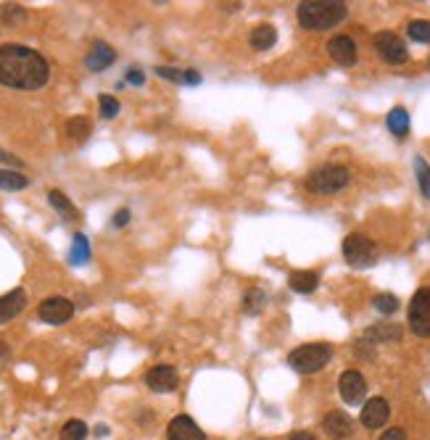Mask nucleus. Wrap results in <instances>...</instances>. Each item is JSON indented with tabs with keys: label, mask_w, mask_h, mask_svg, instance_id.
Listing matches in <instances>:
<instances>
[{
	"label": "nucleus",
	"mask_w": 430,
	"mask_h": 440,
	"mask_svg": "<svg viewBox=\"0 0 430 440\" xmlns=\"http://www.w3.org/2000/svg\"><path fill=\"white\" fill-rule=\"evenodd\" d=\"M51 80L48 61L27 45L5 42L0 45V85L14 90H40Z\"/></svg>",
	"instance_id": "nucleus-1"
},
{
	"label": "nucleus",
	"mask_w": 430,
	"mask_h": 440,
	"mask_svg": "<svg viewBox=\"0 0 430 440\" xmlns=\"http://www.w3.org/2000/svg\"><path fill=\"white\" fill-rule=\"evenodd\" d=\"M348 8L341 0H309L298 5V24L311 32H322L333 29L346 19Z\"/></svg>",
	"instance_id": "nucleus-2"
},
{
	"label": "nucleus",
	"mask_w": 430,
	"mask_h": 440,
	"mask_svg": "<svg viewBox=\"0 0 430 440\" xmlns=\"http://www.w3.org/2000/svg\"><path fill=\"white\" fill-rule=\"evenodd\" d=\"M330 358H333L330 343H307V345H298L296 351L288 354V367H293L301 374H314L325 369Z\"/></svg>",
	"instance_id": "nucleus-3"
},
{
	"label": "nucleus",
	"mask_w": 430,
	"mask_h": 440,
	"mask_svg": "<svg viewBox=\"0 0 430 440\" xmlns=\"http://www.w3.org/2000/svg\"><path fill=\"white\" fill-rule=\"evenodd\" d=\"M348 182H351V171L346 169V167H341V164H325V167L311 171L309 180H307V187H309L311 193H317V195H335Z\"/></svg>",
	"instance_id": "nucleus-4"
},
{
	"label": "nucleus",
	"mask_w": 430,
	"mask_h": 440,
	"mask_svg": "<svg viewBox=\"0 0 430 440\" xmlns=\"http://www.w3.org/2000/svg\"><path fill=\"white\" fill-rule=\"evenodd\" d=\"M344 258L351 264V267H357V269L372 267L375 258H378V245H375L367 235L351 232V235L344 240Z\"/></svg>",
	"instance_id": "nucleus-5"
},
{
	"label": "nucleus",
	"mask_w": 430,
	"mask_h": 440,
	"mask_svg": "<svg viewBox=\"0 0 430 440\" xmlns=\"http://www.w3.org/2000/svg\"><path fill=\"white\" fill-rule=\"evenodd\" d=\"M409 330L417 338H430V288H420L409 304Z\"/></svg>",
	"instance_id": "nucleus-6"
},
{
	"label": "nucleus",
	"mask_w": 430,
	"mask_h": 440,
	"mask_svg": "<svg viewBox=\"0 0 430 440\" xmlns=\"http://www.w3.org/2000/svg\"><path fill=\"white\" fill-rule=\"evenodd\" d=\"M375 51H378L380 58H383L385 64H391V66H401V64L409 61V51H407L404 40L394 32L375 34Z\"/></svg>",
	"instance_id": "nucleus-7"
},
{
	"label": "nucleus",
	"mask_w": 430,
	"mask_h": 440,
	"mask_svg": "<svg viewBox=\"0 0 430 440\" xmlns=\"http://www.w3.org/2000/svg\"><path fill=\"white\" fill-rule=\"evenodd\" d=\"M37 317L45 324H67L74 317V304L64 295H51L37 306Z\"/></svg>",
	"instance_id": "nucleus-8"
},
{
	"label": "nucleus",
	"mask_w": 430,
	"mask_h": 440,
	"mask_svg": "<svg viewBox=\"0 0 430 440\" xmlns=\"http://www.w3.org/2000/svg\"><path fill=\"white\" fill-rule=\"evenodd\" d=\"M338 393H341V398H344L348 406H357L364 401V395H367V380H364V374L357 372V369H346L341 374V380H338Z\"/></svg>",
	"instance_id": "nucleus-9"
},
{
	"label": "nucleus",
	"mask_w": 430,
	"mask_h": 440,
	"mask_svg": "<svg viewBox=\"0 0 430 440\" xmlns=\"http://www.w3.org/2000/svg\"><path fill=\"white\" fill-rule=\"evenodd\" d=\"M145 385L154 393H172L180 385V377L172 364H156L154 369H148L145 374Z\"/></svg>",
	"instance_id": "nucleus-10"
},
{
	"label": "nucleus",
	"mask_w": 430,
	"mask_h": 440,
	"mask_svg": "<svg viewBox=\"0 0 430 440\" xmlns=\"http://www.w3.org/2000/svg\"><path fill=\"white\" fill-rule=\"evenodd\" d=\"M327 53L338 66H354L357 64V42L348 34H335L327 42Z\"/></svg>",
	"instance_id": "nucleus-11"
},
{
	"label": "nucleus",
	"mask_w": 430,
	"mask_h": 440,
	"mask_svg": "<svg viewBox=\"0 0 430 440\" xmlns=\"http://www.w3.org/2000/svg\"><path fill=\"white\" fill-rule=\"evenodd\" d=\"M388 417H391V406H388V401H385V398H380V395H375V398H370V401L364 404L359 419L367 430H380L383 424L388 422Z\"/></svg>",
	"instance_id": "nucleus-12"
},
{
	"label": "nucleus",
	"mask_w": 430,
	"mask_h": 440,
	"mask_svg": "<svg viewBox=\"0 0 430 440\" xmlns=\"http://www.w3.org/2000/svg\"><path fill=\"white\" fill-rule=\"evenodd\" d=\"M167 440H206V435L188 414H177L172 422L167 424Z\"/></svg>",
	"instance_id": "nucleus-13"
},
{
	"label": "nucleus",
	"mask_w": 430,
	"mask_h": 440,
	"mask_svg": "<svg viewBox=\"0 0 430 440\" xmlns=\"http://www.w3.org/2000/svg\"><path fill=\"white\" fill-rule=\"evenodd\" d=\"M322 430L333 440H346L354 435V419L344 411H330L322 417Z\"/></svg>",
	"instance_id": "nucleus-14"
},
{
	"label": "nucleus",
	"mask_w": 430,
	"mask_h": 440,
	"mask_svg": "<svg viewBox=\"0 0 430 440\" xmlns=\"http://www.w3.org/2000/svg\"><path fill=\"white\" fill-rule=\"evenodd\" d=\"M24 306H27V293L21 288L0 295V324L11 322L14 317H19L24 311Z\"/></svg>",
	"instance_id": "nucleus-15"
},
{
	"label": "nucleus",
	"mask_w": 430,
	"mask_h": 440,
	"mask_svg": "<svg viewBox=\"0 0 430 440\" xmlns=\"http://www.w3.org/2000/svg\"><path fill=\"white\" fill-rule=\"evenodd\" d=\"M114 61H117V51H114L108 42H95V45L90 48V53L85 56V66L90 69V71H104V69H108Z\"/></svg>",
	"instance_id": "nucleus-16"
},
{
	"label": "nucleus",
	"mask_w": 430,
	"mask_h": 440,
	"mask_svg": "<svg viewBox=\"0 0 430 440\" xmlns=\"http://www.w3.org/2000/svg\"><path fill=\"white\" fill-rule=\"evenodd\" d=\"M288 285H291V290L301 293V295H309V293H314L317 285H320V274H317V271H309V269L291 271Z\"/></svg>",
	"instance_id": "nucleus-17"
},
{
	"label": "nucleus",
	"mask_w": 430,
	"mask_h": 440,
	"mask_svg": "<svg viewBox=\"0 0 430 440\" xmlns=\"http://www.w3.org/2000/svg\"><path fill=\"white\" fill-rule=\"evenodd\" d=\"M248 42H251L254 51H270L277 42V29L272 24H261V27H256V29L251 32Z\"/></svg>",
	"instance_id": "nucleus-18"
},
{
	"label": "nucleus",
	"mask_w": 430,
	"mask_h": 440,
	"mask_svg": "<svg viewBox=\"0 0 430 440\" xmlns=\"http://www.w3.org/2000/svg\"><path fill=\"white\" fill-rule=\"evenodd\" d=\"M398 338H401V327H398V324H372V327L364 332V340H370L372 345L388 343V340H398Z\"/></svg>",
	"instance_id": "nucleus-19"
},
{
	"label": "nucleus",
	"mask_w": 430,
	"mask_h": 440,
	"mask_svg": "<svg viewBox=\"0 0 430 440\" xmlns=\"http://www.w3.org/2000/svg\"><path fill=\"white\" fill-rule=\"evenodd\" d=\"M385 124H388V130H391L398 140H404V137L409 135V114H407V108H401V106L391 108Z\"/></svg>",
	"instance_id": "nucleus-20"
},
{
	"label": "nucleus",
	"mask_w": 430,
	"mask_h": 440,
	"mask_svg": "<svg viewBox=\"0 0 430 440\" xmlns=\"http://www.w3.org/2000/svg\"><path fill=\"white\" fill-rule=\"evenodd\" d=\"M69 261L74 267H82L90 261V243H87V237L82 232H77V235L71 237V251H69Z\"/></svg>",
	"instance_id": "nucleus-21"
},
{
	"label": "nucleus",
	"mask_w": 430,
	"mask_h": 440,
	"mask_svg": "<svg viewBox=\"0 0 430 440\" xmlns=\"http://www.w3.org/2000/svg\"><path fill=\"white\" fill-rule=\"evenodd\" d=\"M27 185H29V177H27V174L14 169H0V190L16 193V190H24Z\"/></svg>",
	"instance_id": "nucleus-22"
},
{
	"label": "nucleus",
	"mask_w": 430,
	"mask_h": 440,
	"mask_svg": "<svg viewBox=\"0 0 430 440\" xmlns=\"http://www.w3.org/2000/svg\"><path fill=\"white\" fill-rule=\"evenodd\" d=\"M264 304H267V295H264V290H259V288L246 290V295H243V314H248V317H256V314H261Z\"/></svg>",
	"instance_id": "nucleus-23"
},
{
	"label": "nucleus",
	"mask_w": 430,
	"mask_h": 440,
	"mask_svg": "<svg viewBox=\"0 0 430 440\" xmlns=\"http://www.w3.org/2000/svg\"><path fill=\"white\" fill-rule=\"evenodd\" d=\"M414 174H417V185H420L422 198H428L430 201V167L422 156H417V158H414Z\"/></svg>",
	"instance_id": "nucleus-24"
},
{
	"label": "nucleus",
	"mask_w": 430,
	"mask_h": 440,
	"mask_svg": "<svg viewBox=\"0 0 430 440\" xmlns=\"http://www.w3.org/2000/svg\"><path fill=\"white\" fill-rule=\"evenodd\" d=\"M48 201H51V206L58 211V214H64V217H77V208H74V204H71L69 198L61 193V190H51L48 193Z\"/></svg>",
	"instance_id": "nucleus-25"
},
{
	"label": "nucleus",
	"mask_w": 430,
	"mask_h": 440,
	"mask_svg": "<svg viewBox=\"0 0 430 440\" xmlns=\"http://www.w3.org/2000/svg\"><path fill=\"white\" fill-rule=\"evenodd\" d=\"M372 306H375V311L380 314H396L398 311V298H396L394 293H378L375 298H372Z\"/></svg>",
	"instance_id": "nucleus-26"
},
{
	"label": "nucleus",
	"mask_w": 430,
	"mask_h": 440,
	"mask_svg": "<svg viewBox=\"0 0 430 440\" xmlns=\"http://www.w3.org/2000/svg\"><path fill=\"white\" fill-rule=\"evenodd\" d=\"M407 34L412 37L414 42H422V45H428V42H430V21H425V19H414L412 24L407 27Z\"/></svg>",
	"instance_id": "nucleus-27"
},
{
	"label": "nucleus",
	"mask_w": 430,
	"mask_h": 440,
	"mask_svg": "<svg viewBox=\"0 0 430 440\" xmlns=\"http://www.w3.org/2000/svg\"><path fill=\"white\" fill-rule=\"evenodd\" d=\"M90 130H93V124H90V119L85 117H74L69 119V124H67V135L74 137V140H85L90 135Z\"/></svg>",
	"instance_id": "nucleus-28"
},
{
	"label": "nucleus",
	"mask_w": 430,
	"mask_h": 440,
	"mask_svg": "<svg viewBox=\"0 0 430 440\" xmlns=\"http://www.w3.org/2000/svg\"><path fill=\"white\" fill-rule=\"evenodd\" d=\"M87 438V424L82 419H69L61 430V440H85Z\"/></svg>",
	"instance_id": "nucleus-29"
},
{
	"label": "nucleus",
	"mask_w": 430,
	"mask_h": 440,
	"mask_svg": "<svg viewBox=\"0 0 430 440\" xmlns=\"http://www.w3.org/2000/svg\"><path fill=\"white\" fill-rule=\"evenodd\" d=\"M24 19H27V8H24V5L8 3V5L0 8V21H3V24H19V21H24Z\"/></svg>",
	"instance_id": "nucleus-30"
},
{
	"label": "nucleus",
	"mask_w": 430,
	"mask_h": 440,
	"mask_svg": "<svg viewBox=\"0 0 430 440\" xmlns=\"http://www.w3.org/2000/svg\"><path fill=\"white\" fill-rule=\"evenodd\" d=\"M98 106H101V117L104 119H114L119 114V101L111 98V95H101V98H98Z\"/></svg>",
	"instance_id": "nucleus-31"
},
{
	"label": "nucleus",
	"mask_w": 430,
	"mask_h": 440,
	"mask_svg": "<svg viewBox=\"0 0 430 440\" xmlns=\"http://www.w3.org/2000/svg\"><path fill=\"white\" fill-rule=\"evenodd\" d=\"M156 77H161V80H169V82L182 85V80H185V71H182V69H172V66H156Z\"/></svg>",
	"instance_id": "nucleus-32"
},
{
	"label": "nucleus",
	"mask_w": 430,
	"mask_h": 440,
	"mask_svg": "<svg viewBox=\"0 0 430 440\" xmlns=\"http://www.w3.org/2000/svg\"><path fill=\"white\" fill-rule=\"evenodd\" d=\"M378 440H407V432H404L401 427H391V430H385Z\"/></svg>",
	"instance_id": "nucleus-33"
},
{
	"label": "nucleus",
	"mask_w": 430,
	"mask_h": 440,
	"mask_svg": "<svg viewBox=\"0 0 430 440\" xmlns=\"http://www.w3.org/2000/svg\"><path fill=\"white\" fill-rule=\"evenodd\" d=\"M127 82H130V85H135V87H140L143 82H145V74H143L140 69H127Z\"/></svg>",
	"instance_id": "nucleus-34"
},
{
	"label": "nucleus",
	"mask_w": 430,
	"mask_h": 440,
	"mask_svg": "<svg viewBox=\"0 0 430 440\" xmlns=\"http://www.w3.org/2000/svg\"><path fill=\"white\" fill-rule=\"evenodd\" d=\"M182 85H190V87L201 85V74H198L195 69H185V80H182Z\"/></svg>",
	"instance_id": "nucleus-35"
},
{
	"label": "nucleus",
	"mask_w": 430,
	"mask_h": 440,
	"mask_svg": "<svg viewBox=\"0 0 430 440\" xmlns=\"http://www.w3.org/2000/svg\"><path fill=\"white\" fill-rule=\"evenodd\" d=\"M130 217H132V214H130L127 208H119V211L114 214V219H111V224H114V227H124V224L130 221Z\"/></svg>",
	"instance_id": "nucleus-36"
},
{
	"label": "nucleus",
	"mask_w": 430,
	"mask_h": 440,
	"mask_svg": "<svg viewBox=\"0 0 430 440\" xmlns=\"http://www.w3.org/2000/svg\"><path fill=\"white\" fill-rule=\"evenodd\" d=\"M0 164H8V167H21V161L19 158H14L11 153L0 151Z\"/></svg>",
	"instance_id": "nucleus-37"
},
{
	"label": "nucleus",
	"mask_w": 430,
	"mask_h": 440,
	"mask_svg": "<svg viewBox=\"0 0 430 440\" xmlns=\"http://www.w3.org/2000/svg\"><path fill=\"white\" fill-rule=\"evenodd\" d=\"M288 440H317L311 432H307V430H296V432H291V438Z\"/></svg>",
	"instance_id": "nucleus-38"
},
{
	"label": "nucleus",
	"mask_w": 430,
	"mask_h": 440,
	"mask_svg": "<svg viewBox=\"0 0 430 440\" xmlns=\"http://www.w3.org/2000/svg\"><path fill=\"white\" fill-rule=\"evenodd\" d=\"M95 435L106 438V435H108V427H106V424H98V427H95Z\"/></svg>",
	"instance_id": "nucleus-39"
},
{
	"label": "nucleus",
	"mask_w": 430,
	"mask_h": 440,
	"mask_svg": "<svg viewBox=\"0 0 430 440\" xmlns=\"http://www.w3.org/2000/svg\"><path fill=\"white\" fill-rule=\"evenodd\" d=\"M5 354H8V345H5V343H0V358H3Z\"/></svg>",
	"instance_id": "nucleus-40"
}]
</instances>
